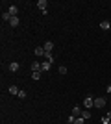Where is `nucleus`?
<instances>
[{"instance_id":"f257e3e1","label":"nucleus","mask_w":111,"mask_h":124,"mask_svg":"<svg viewBox=\"0 0 111 124\" xmlns=\"http://www.w3.org/2000/svg\"><path fill=\"white\" fill-rule=\"evenodd\" d=\"M83 106H85L87 109L95 108V98H93V96H85V98H83Z\"/></svg>"},{"instance_id":"f03ea898","label":"nucleus","mask_w":111,"mask_h":124,"mask_svg":"<svg viewBox=\"0 0 111 124\" xmlns=\"http://www.w3.org/2000/svg\"><path fill=\"white\" fill-rule=\"evenodd\" d=\"M7 69H9L11 72H17V70L21 69V65H19V63H17V61H11L9 65H7Z\"/></svg>"},{"instance_id":"7ed1b4c3","label":"nucleus","mask_w":111,"mask_h":124,"mask_svg":"<svg viewBox=\"0 0 111 124\" xmlns=\"http://www.w3.org/2000/svg\"><path fill=\"white\" fill-rule=\"evenodd\" d=\"M7 13H9L11 17H17V13H19V8H17V6H9V8H7Z\"/></svg>"},{"instance_id":"20e7f679","label":"nucleus","mask_w":111,"mask_h":124,"mask_svg":"<svg viewBox=\"0 0 111 124\" xmlns=\"http://www.w3.org/2000/svg\"><path fill=\"white\" fill-rule=\"evenodd\" d=\"M104 106H106V100L104 98H95V108H104Z\"/></svg>"},{"instance_id":"39448f33","label":"nucleus","mask_w":111,"mask_h":124,"mask_svg":"<svg viewBox=\"0 0 111 124\" xmlns=\"http://www.w3.org/2000/svg\"><path fill=\"white\" fill-rule=\"evenodd\" d=\"M41 67H43V63L33 61V63H32V72H35V70H41ZM41 72H43V70H41Z\"/></svg>"},{"instance_id":"423d86ee","label":"nucleus","mask_w":111,"mask_h":124,"mask_svg":"<svg viewBox=\"0 0 111 124\" xmlns=\"http://www.w3.org/2000/svg\"><path fill=\"white\" fill-rule=\"evenodd\" d=\"M43 48H44V52H52V48H54V43H52V41H46L44 45H43Z\"/></svg>"},{"instance_id":"0eeeda50","label":"nucleus","mask_w":111,"mask_h":124,"mask_svg":"<svg viewBox=\"0 0 111 124\" xmlns=\"http://www.w3.org/2000/svg\"><path fill=\"white\" fill-rule=\"evenodd\" d=\"M46 0H39V2H37V8H39V9H41V11H44V9H46Z\"/></svg>"},{"instance_id":"6e6552de","label":"nucleus","mask_w":111,"mask_h":124,"mask_svg":"<svg viewBox=\"0 0 111 124\" xmlns=\"http://www.w3.org/2000/svg\"><path fill=\"white\" fill-rule=\"evenodd\" d=\"M80 117H81V119H85V120L91 119V111H89V109H81V115H80Z\"/></svg>"},{"instance_id":"1a4fd4ad","label":"nucleus","mask_w":111,"mask_h":124,"mask_svg":"<svg viewBox=\"0 0 111 124\" xmlns=\"http://www.w3.org/2000/svg\"><path fill=\"white\" fill-rule=\"evenodd\" d=\"M100 28H102V30H111L109 21H102V22H100Z\"/></svg>"},{"instance_id":"9d476101","label":"nucleus","mask_w":111,"mask_h":124,"mask_svg":"<svg viewBox=\"0 0 111 124\" xmlns=\"http://www.w3.org/2000/svg\"><path fill=\"white\" fill-rule=\"evenodd\" d=\"M50 67H52V63L44 61V63H43V67H41V70H43V72H48V70H50Z\"/></svg>"},{"instance_id":"9b49d317","label":"nucleus","mask_w":111,"mask_h":124,"mask_svg":"<svg viewBox=\"0 0 111 124\" xmlns=\"http://www.w3.org/2000/svg\"><path fill=\"white\" fill-rule=\"evenodd\" d=\"M70 115H74V117H76V119H78L80 115H81V109H80L78 106H76V108H72V113H70Z\"/></svg>"},{"instance_id":"f8f14e48","label":"nucleus","mask_w":111,"mask_h":124,"mask_svg":"<svg viewBox=\"0 0 111 124\" xmlns=\"http://www.w3.org/2000/svg\"><path fill=\"white\" fill-rule=\"evenodd\" d=\"M44 54H46V52H44V48H43V46H37L35 48V56H44Z\"/></svg>"},{"instance_id":"ddd939ff","label":"nucleus","mask_w":111,"mask_h":124,"mask_svg":"<svg viewBox=\"0 0 111 124\" xmlns=\"http://www.w3.org/2000/svg\"><path fill=\"white\" fill-rule=\"evenodd\" d=\"M9 26H19V17H11V21H9Z\"/></svg>"},{"instance_id":"4468645a","label":"nucleus","mask_w":111,"mask_h":124,"mask_svg":"<svg viewBox=\"0 0 111 124\" xmlns=\"http://www.w3.org/2000/svg\"><path fill=\"white\" fill-rule=\"evenodd\" d=\"M44 57H46L48 63H54V54H52V52H46V54H44Z\"/></svg>"},{"instance_id":"2eb2a0df","label":"nucleus","mask_w":111,"mask_h":124,"mask_svg":"<svg viewBox=\"0 0 111 124\" xmlns=\"http://www.w3.org/2000/svg\"><path fill=\"white\" fill-rule=\"evenodd\" d=\"M19 91H21V89L17 87V85H9V93L11 94H19Z\"/></svg>"},{"instance_id":"dca6fc26","label":"nucleus","mask_w":111,"mask_h":124,"mask_svg":"<svg viewBox=\"0 0 111 124\" xmlns=\"http://www.w3.org/2000/svg\"><path fill=\"white\" fill-rule=\"evenodd\" d=\"M41 70H35V72H32V78H33V80H41Z\"/></svg>"},{"instance_id":"f3484780","label":"nucleus","mask_w":111,"mask_h":124,"mask_svg":"<svg viewBox=\"0 0 111 124\" xmlns=\"http://www.w3.org/2000/svg\"><path fill=\"white\" fill-rule=\"evenodd\" d=\"M2 21H7V22L11 21V15L7 13V11H4V13H2Z\"/></svg>"},{"instance_id":"a211bd4d","label":"nucleus","mask_w":111,"mask_h":124,"mask_svg":"<svg viewBox=\"0 0 111 124\" xmlns=\"http://www.w3.org/2000/svg\"><path fill=\"white\" fill-rule=\"evenodd\" d=\"M17 96H19V98H26V91H22V89H21V91H19V94H17Z\"/></svg>"},{"instance_id":"6ab92c4d","label":"nucleus","mask_w":111,"mask_h":124,"mask_svg":"<svg viewBox=\"0 0 111 124\" xmlns=\"http://www.w3.org/2000/svg\"><path fill=\"white\" fill-rule=\"evenodd\" d=\"M59 74H67V67H65V65L59 67Z\"/></svg>"},{"instance_id":"aec40b11","label":"nucleus","mask_w":111,"mask_h":124,"mask_svg":"<svg viewBox=\"0 0 111 124\" xmlns=\"http://www.w3.org/2000/svg\"><path fill=\"white\" fill-rule=\"evenodd\" d=\"M109 122H111V119H109V117H107V115H106V117L102 119V124H109Z\"/></svg>"},{"instance_id":"412c9836","label":"nucleus","mask_w":111,"mask_h":124,"mask_svg":"<svg viewBox=\"0 0 111 124\" xmlns=\"http://www.w3.org/2000/svg\"><path fill=\"white\" fill-rule=\"evenodd\" d=\"M67 120H69V124H74V122H76V117H74V115H70Z\"/></svg>"},{"instance_id":"4be33fe9","label":"nucleus","mask_w":111,"mask_h":124,"mask_svg":"<svg viewBox=\"0 0 111 124\" xmlns=\"http://www.w3.org/2000/svg\"><path fill=\"white\" fill-rule=\"evenodd\" d=\"M85 122V119H81V117H78V119H76V122L74 124H83Z\"/></svg>"},{"instance_id":"5701e85b","label":"nucleus","mask_w":111,"mask_h":124,"mask_svg":"<svg viewBox=\"0 0 111 124\" xmlns=\"http://www.w3.org/2000/svg\"><path fill=\"white\" fill-rule=\"evenodd\" d=\"M107 93L111 94V83H109V85H107Z\"/></svg>"},{"instance_id":"b1692460","label":"nucleus","mask_w":111,"mask_h":124,"mask_svg":"<svg viewBox=\"0 0 111 124\" xmlns=\"http://www.w3.org/2000/svg\"><path fill=\"white\" fill-rule=\"evenodd\" d=\"M107 117H109V119H111V111H109V113H107Z\"/></svg>"},{"instance_id":"393cba45","label":"nucleus","mask_w":111,"mask_h":124,"mask_svg":"<svg viewBox=\"0 0 111 124\" xmlns=\"http://www.w3.org/2000/svg\"><path fill=\"white\" fill-rule=\"evenodd\" d=\"M109 31H111V30H109Z\"/></svg>"},{"instance_id":"a878e982","label":"nucleus","mask_w":111,"mask_h":124,"mask_svg":"<svg viewBox=\"0 0 111 124\" xmlns=\"http://www.w3.org/2000/svg\"><path fill=\"white\" fill-rule=\"evenodd\" d=\"M109 124H111V122H109Z\"/></svg>"}]
</instances>
